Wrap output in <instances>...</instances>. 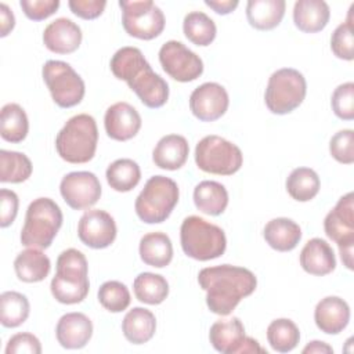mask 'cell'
I'll list each match as a JSON object with an SVG mask.
<instances>
[{"mask_svg": "<svg viewBox=\"0 0 354 354\" xmlns=\"http://www.w3.org/2000/svg\"><path fill=\"white\" fill-rule=\"evenodd\" d=\"M59 192L66 205L75 210L88 209L101 196V184L91 171H72L64 176Z\"/></svg>", "mask_w": 354, "mask_h": 354, "instance_id": "14", "label": "cell"}, {"mask_svg": "<svg viewBox=\"0 0 354 354\" xmlns=\"http://www.w3.org/2000/svg\"><path fill=\"white\" fill-rule=\"evenodd\" d=\"M189 145L185 137L180 134H167L162 137L152 152V160L159 169L177 170L187 162Z\"/></svg>", "mask_w": 354, "mask_h": 354, "instance_id": "24", "label": "cell"}, {"mask_svg": "<svg viewBox=\"0 0 354 354\" xmlns=\"http://www.w3.org/2000/svg\"><path fill=\"white\" fill-rule=\"evenodd\" d=\"M15 26V17L10 7L4 3L0 4V36L6 37Z\"/></svg>", "mask_w": 354, "mask_h": 354, "instance_id": "47", "label": "cell"}, {"mask_svg": "<svg viewBox=\"0 0 354 354\" xmlns=\"http://www.w3.org/2000/svg\"><path fill=\"white\" fill-rule=\"evenodd\" d=\"M109 187L118 192H129L141 180V170L137 162L129 158L116 159L112 162L105 173Z\"/></svg>", "mask_w": 354, "mask_h": 354, "instance_id": "32", "label": "cell"}, {"mask_svg": "<svg viewBox=\"0 0 354 354\" xmlns=\"http://www.w3.org/2000/svg\"><path fill=\"white\" fill-rule=\"evenodd\" d=\"M301 268L317 277L328 275L336 268V257L332 246L321 238L310 239L300 252Z\"/></svg>", "mask_w": 354, "mask_h": 354, "instance_id": "22", "label": "cell"}, {"mask_svg": "<svg viewBox=\"0 0 354 354\" xmlns=\"http://www.w3.org/2000/svg\"><path fill=\"white\" fill-rule=\"evenodd\" d=\"M332 353H333V348L328 343L319 342V340H313L303 348V354H332Z\"/></svg>", "mask_w": 354, "mask_h": 354, "instance_id": "49", "label": "cell"}, {"mask_svg": "<svg viewBox=\"0 0 354 354\" xmlns=\"http://www.w3.org/2000/svg\"><path fill=\"white\" fill-rule=\"evenodd\" d=\"M183 30L185 37L195 46H209L217 33L214 21L202 11H192L184 17Z\"/></svg>", "mask_w": 354, "mask_h": 354, "instance_id": "36", "label": "cell"}, {"mask_svg": "<svg viewBox=\"0 0 354 354\" xmlns=\"http://www.w3.org/2000/svg\"><path fill=\"white\" fill-rule=\"evenodd\" d=\"M159 62L171 79L181 83L192 82L203 73L201 57L177 40H169L160 47Z\"/></svg>", "mask_w": 354, "mask_h": 354, "instance_id": "13", "label": "cell"}, {"mask_svg": "<svg viewBox=\"0 0 354 354\" xmlns=\"http://www.w3.org/2000/svg\"><path fill=\"white\" fill-rule=\"evenodd\" d=\"M14 270L19 281L33 283L43 281L50 270L51 263L47 254L37 248H28L19 252L14 260Z\"/></svg>", "mask_w": 354, "mask_h": 354, "instance_id": "26", "label": "cell"}, {"mask_svg": "<svg viewBox=\"0 0 354 354\" xmlns=\"http://www.w3.org/2000/svg\"><path fill=\"white\" fill-rule=\"evenodd\" d=\"M353 248H354V243L339 245L340 259H342L343 264H344L348 270H353Z\"/></svg>", "mask_w": 354, "mask_h": 354, "instance_id": "50", "label": "cell"}, {"mask_svg": "<svg viewBox=\"0 0 354 354\" xmlns=\"http://www.w3.org/2000/svg\"><path fill=\"white\" fill-rule=\"evenodd\" d=\"M19 6L24 14L32 21H43L53 15L58 7V0H21Z\"/></svg>", "mask_w": 354, "mask_h": 354, "instance_id": "44", "label": "cell"}, {"mask_svg": "<svg viewBox=\"0 0 354 354\" xmlns=\"http://www.w3.org/2000/svg\"><path fill=\"white\" fill-rule=\"evenodd\" d=\"M307 83L304 76L293 68L275 71L267 83L264 102L270 112L286 115L295 111L306 98Z\"/></svg>", "mask_w": 354, "mask_h": 354, "instance_id": "8", "label": "cell"}, {"mask_svg": "<svg viewBox=\"0 0 354 354\" xmlns=\"http://www.w3.org/2000/svg\"><path fill=\"white\" fill-rule=\"evenodd\" d=\"M330 18L329 6L324 0H297L293 6L295 26L304 33L322 30Z\"/></svg>", "mask_w": 354, "mask_h": 354, "instance_id": "23", "label": "cell"}, {"mask_svg": "<svg viewBox=\"0 0 354 354\" xmlns=\"http://www.w3.org/2000/svg\"><path fill=\"white\" fill-rule=\"evenodd\" d=\"M140 257L151 267L163 268L173 259V245L170 238L160 231L145 234L140 241Z\"/></svg>", "mask_w": 354, "mask_h": 354, "instance_id": "29", "label": "cell"}, {"mask_svg": "<svg viewBox=\"0 0 354 354\" xmlns=\"http://www.w3.org/2000/svg\"><path fill=\"white\" fill-rule=\"evenodd\" d=\"M30 306L25 295L7 290L0 295V322L6 328H17L29 317Z\"/></svg>", "mask_w": 354, "mask_h": 354, "instance_id": "35", "label": "cell"}, {"mask_svg": "<svg viewBox=\"0 0 354 354\" xmlns=\"http://www.w3.org/2000/svg\"><path fill=\"white\" fill-rule=\"evenodd\" d=\"M329 152L339 163L351 165L354 162V131L351 129L337 131L329 141Z\"/></svg>", "mask_w": 354, "mask_h": 354, "instance_id": "42", "label": "cell"}, {"mask_svg": "<svg viewBox=\"0 0 354 354\" xmlns=\"http://www.w3.org/2000/svg\"><path fill=\"white\" fill-rule=\"evenodd\" d=\"M263 236L274 250L289 252L293 250L300 242L301 228L290 218L277 217L266 224Z\"/></svg>", "mask_w": 354, "mask_h": 354, "instance_id": "25", "label": "cell"}, {"mask_svg": "<svg viewBox=\"0 0 354 354\" xmlns=\"http://www.w3.org/2000/svg\"><path fill=\"white\" fill-rule=\"evenodd\" d=\"M198 283L206 292L209 310L217 315H228L242 299L256 290L257 278L248 268L221 264L202 268Z\"/></svg>", "mask_w": 354, "mask_h": 354, "instance_id": "1", "label": "cell"}, {"mask_svg": "<svg viewBox=\"0 0 354 354\" xmlns=\"http://www.w3.org/2000/svg\"><path fill=\"white\" fill-rule=\"evenodd\" d=\"M19 199L18 195L7 188L0 191V227L6 228L11 225L18 213Z\"/></svg>", "mask_w": 354, "mask_h": 354, "instance_id": "45", "label": "cell"}, {"mask_svg": "<svg viewBox=\"0 0 354 354\" xmlns=\"http://www.w3.org/2000/svg\"><path fill=\"white\" fill-rule=\"evenodd\" d=\"M243 162L239 147L220 136H206L195 147L196 166L210 174L231 176Z\"/></svg>", "mask_w": 354, "mask_h": 354, "instance_id": "9", "label": "cell"}, {"mask_svg": "<svg viewBox=\"0 0 354 354\" xmlns=\"http://www.w3.org/2000/svg\"><path fill=\"white\" fill-rule=\"evenodd\" d=\"M104 126L108 137L112 140L127 141L140 131L141 116L133 105L120 101L106 109Z\"/></svg>", "mask_w": 354, "mask_h": 354, "instance_id": "18", "label": "cell"}, {"mask_svg": "<svg viewBox=\"0 0 354 354\" xmlns=\"http://www.w3.org/2000/svg\"><path fill=\"white\" fill-rule=\"evenodd\" d=\"M318 174L310 167H296L286 178V191L297 202L311 201L319 191Z\"/></svg>", "mask_w": 354, "mask_h": 354, "instance_id": "34", "label": "cell"}, {"mask_svg": "<svg viewBox=\"0 0 354 354\" xmlns=\"http://www.w3.org/2000/svg\"><path fill=\"white\" fill-rule=\"evenodd\" d=\"M194 203L198 210L209 216L221 214L228 205V192L217 181H201L194 189Z\"/></svg>", "mask_w": 354, "mask_h": 354, "instance_id": "30", "label": "cell"}, {"mask_svg": "<svg viewBox=\"0 0 354 354\" xmlns=\"http://www.w3.org/2000/svg\"><path fill=\"white\" fill-rule=\"evenodd\" d=\"M82 29L69 18H57L43 32L44 46L55 54H71L82 43Z\"/></svg>", "mask_w": 354, "mask_h": 354, "instance_id": "19", "label": "cell"}, {"mask_svg": "<svg viewBox=\"0 0 354 354\" xmlns=\"http://www.w3.org/2000/svg\"><path fill=\"white\" fill-rule=\"evenodd\" d=\"M330 105L335 115L342 120L354 119V83L339 84L332 93Z\"/></svg>", "mask_w": 354, "mask_h": 354, "instance_id": "41", "label": "cell"}, {"mask_svg": "<svg viewBox=\"0 0 354 354\" xmlns=\"http://www.w3.org/2000/svg\"><path fill=\"white\" fill-rule=\"evenodd\" d=\"M68 6L71 11L82 19H95L98 18L106 6L104 0H69Z\"/></svg>", "mask_w": 354, "mask_h": 354, "instance_id": "46", "label": "cell"}, {"mask_svg": "<svg viewBox=\"0 0 354 354\" xmlns=\"http://www.w3.org/2000/svg\"><path fill=\"white\" fill-rule=\"evenodd\" d=\"M98 301L105 310L120 313L130 304V292L127 286L119 281H106L98 289Z\"/></svg>", "mask_w": 354, "mask_h": 354, "instance_id": "39", "label": "cell"}, {"mask_svg": "<svg viewBox=\"0 0 354 354\" xmlns=\"http://www.w3.org/2000/svg\"><path fill=\"white\" fill-rule=\"evenodd\" d=\"M62 212L50 198H37L26 209L21 243L26 248L47 249L62 225Z\"/></svg>", "mask_w": 354, "mask_h": 354, "instance_id": "6", "label": "cell"}, {"mask_svg": "<svg viewBox=\"0 0 354 354\" xmlns=\"http://www.w3.org/2000/svg\"><path fill=\"white\" fill-rule=\"evenodd\" d=\"M314 321L321 332L337 335L348 325L350 307L347 301L339 296H326L317 303Z\"/></svg>", "mask_w": 354, "mask_h": 354, "instance_id": "20", "label": "cell"}, {"mask_svg": "<svg viewBox=\"0 0 354 354\" xmlns=\"http://www.w3.org/2000/svg\"><path fill=\"white\" fill-rule=\"evenodd\" d=\"M354 4L350 7V12L347 21L340 24L330 36V50L332 53L346 61H353L354 58V36H353V22H351V11Z\"/></svg>", "mask_w": 354, "mask_h": 354, "instance_id": "40", "label": "cell"}, {"mask_svg": "<svg viewBox=\"0 0 354 354\" xmlns=\"http://www.w3.org/2000/svg\"><path fill=\"white\" fill-rule=\"evenodd\" d=\"M180 242L184 253L199 261L217 259L224 254L227 248L224 231L199 216H188L183 220Z\"/></svg>", "mask_w": 354, "mask_h": 354, "instance_id": "5", "label": "cell"}, {"mask_svg": "<svg viewBox=\"0 0 354 354\" xmlns=\"http://www.w3.org/2000/svg\"><path fill=\"white\" fill-rule=\"evenodd\" d=\"M324 230L329 239L339 245L354 243V194L342 196L324 220Z\"/></svg>", "mask_w": 354, "mask_h": 354, "instance_id": "17", "label": "cell"}, {"mask_svg": "<svg viewBox=\"0 0 354 354\" xmlns=\"http://www.w3.org/2000/svg\"><path fill=\"white\" fill-rule=\"evenodd\" d=\"M180 191L174 180L165 176L151 177L136 199L138 218L147 224L166 221L178 202Z\"/></svg>", "mask_w": 354, "mask_h": 354, "instance_id": "7", "label": "cell"}, {"mask_svg": "<svg viewBox=\"0 0 354 354\" xmlns=\"http://www.w3.org/2000/svg\"><path fill=\"white\" fill-rule=\"evenodd\" d=\"M156 330L155 315L144 307H133L122 321V332L133 344H142L152 339Z\"/></svg>", "mask_w": 354, "mask_h": 354, "instance_id": "28", "label": "cell"}, {"mask_svg": "<svg viewBox=\"0 0 354 354\" xmlns=\"http://www.w3.org/2000/svg\"><path fill=\"white\" fill-rule=\"evenodd\" d=\"M205 4L210 7L216 14L227 15L238 7V0H205Z\"/></svg>", "mask_w": 354, "mask_h": 354, "instance_id": "48", "label": "cell"}, {"mask_svg": "<svg viewBox=\"0 0 354 354\" xmlns=\"http://www.w3.org/2000/svg\"><path fill=\"white\" fill-rule=\"evenodd\" d=\"M43 80L53 101L61 108H72L84 97L86 87L77 72L64 61L48 59L41 69Z\"/></svg>", "mask_w": 354, "mask_h": 354, "instance_id": "10", "label": "cell"}, {"mask_svg": "<svg viewBox=\"0 0 354 354\" xmlns=\"http://www.w3.org/2000/svg\"><path fill=\"white\" fill-rule=\"evenodd\" d=\"M209 340L221 354H267L257 340L245 335L243 324L238 317L216 321L210 326Z\"/></svg>", "mask_w": 354, "mask_h": 354, "instance_id": "12", "label": "cell"}, {"mask_svg": "<svg viewBox=\"0 0 354 354\" xmlns=\"http://www.w3.org/2000/svg\"><path fill=\"white\" fill-rule=\"evenodd\" d=\"M285 8L286 3L283 0H249L246 18L254 29L271 30L281 24Z\"/></svg>", "mask_w": 354, "mask_h": 354, "instance_id": "27", "label": "cell"}, {"mask_svg": "<svg viewBox=\"0 0 354 354\" xmlns=\"http://www.w3.org/2000/svg\"><path fill=\"white\" fill-rule=\"evenodd\" d=\"M133 290L141 303L156 306L166 300L169 283L165 277L153 272H141L134 278Z\"/></svg>", "mask_w": 354, "mask_h": 354, "instance_id": "33", "label": "cell"}, {"mask_svg": "<svg viewBox=\"0 0 354 354\" xmlns=\"http://www.w3.org/2000/svg\"><path fill=\"white\" fill-rule=\"evenodd\" d=\"M98 129L87 113L72 116L55 137V149L68 163H87L95 155Z\"/></svg>", "mask_w": 354, "mask_h": 354, "instance_id": "4", "label": "cell"}, {"mask_svg": "<svg viewBox=\"0 0 354 354\" xmlns=\"http://www.w3.org/2000/svg\"><path fill=\"white\" fill-rule=\"evenodd\" d=\"M267 340L274 351L289 353L299 344L300 332L292 319L278 318L268 325Z\"/></svg>", "mask_w": 354, "mask_h": 354, "instance_id": "38", "label": "cell"}, {"mask_svg": "<svg viewBox=\"0 0 354 354\" xmlns=\"http://www.w3.org/2000/svg\"><path fill=\"white\" fill-rule=\"evenodd\" d=\"M111 71L115 77L124 80L140 101L148 108H160L169 98V84L155 73L137 47H122L111 58Z\"/></svg>", "mask_w": 354, "mask_h": 354, "instance_id": "2", "label": "cell"}, {"mask_svg": "<svg viewBox=\"0 0 354 354\" xmlns=\"http://www.w3.org/2000/svg\"><path fill=\"white\" fill-rule=\"evenodd\" d=\"M116 232L113 217L100 209L84 212L77 224L79 239L91 249H105L111 246L116 238Z\"/></svg>", "mask_w": 354, "mask_h": 354, "instance_id": "16", "label": "cell"}, {"mask_svg": "<svg viewBox=\"0 0 354 354\" xmlns=\"http://www.w3.org/2000/svg\"><path fill=\"white\" fill-rule=\"evenodd\" d=\"M21 353L40 354L41 353L40 340L29 332H21L11 336L6 346V354H21Z\"/></svg>", "mask_w": 354, "mask_h": 354, "instance_id": "43", "label": "cell"}, {"mask_svg": "<svg viewBox=\"0 0 354 354\" xmlns=\"http://www.w3.org/2000/svg\"><path fill=\"white\" fill-rule=\"evenodd\" d=\"M55 336L64 348H82L93 336V322L83 313L64 314L55 326Z\"/></svg>", "mask_w": 354, "mask_h": 354, "instance_id": "21", "label": "cell"}, {"mask_svg": "<svg viewBox=\"0 0 354 354\" xmlns=\"http://www.w3.org/2000/svg\"><path fill=\"white\" fill-rule=\"evenodd\" d=\"M29 120L24 108L15 102L6 104L0 115V134L4 141L17 144L26 138Z\"/></svg>", "mask_w": 354, "mask_h": 354, "instance_id": "31", "label": "cell"}, {"mask_svg": "<svg viewBox=\"0 0 354 354\" xmlns=\"http://www.w3.org/2000/svg\"><path fill=\"white\" fill-rule=\"evenodd\" d=\"M230 98L227 90L214 82L198 86L189 95V109L201 122H214L228 109Z\"/></svg>", "mask_w": 354, "mask_h": 354, "instance_id": "15", "label": "cell"}, {"mask_svg": "<svg viewBox=\"0 0 354 354\" xmlns=\"http://www.w3.org/2000/svg\"><path fill=\"white\" fill-rule=\"evenodd\" d=\"M119 7L122 8V25L131 37L152 40L163 32L165 15L153 1L120 0Z\"/></svg>", "mask_w": 354, "mask_h": 354, "instance_id": "11", "label": "cell"}, {"mask_svg": "<svg viewBox=\"0 0 354 354\" xmlns=\"http://www.w3.org/2000/svg\"><path fill=\"white\" fill-rule=\"evenodd\" d=\"M32 174L30 159L17 151H0V181L18 184L26 181Z\"/></svg>", "mask_w": 354, "mask_h": 354, "instance_id": "37", "label": "cell"}, {"mask_svg": "<svg viewBox=\"0 0 354 354\" xmlns=\"http://www.w3.org/2000/svg\"><path fill=\"white\" fill-rule=\"evenodd\" d=\"M57 272L51 279L53 297L62 304H76L86 299L90 289L86 256L77 249H66L57 259Z\"/></svg>", "mask_w": 354, "mask_h": 354, "instance_id": "3", "label": "cell"}]
</instances>
